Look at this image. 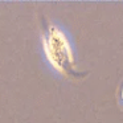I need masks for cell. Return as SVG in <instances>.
<instances>
[{
	"label": "cell",
	"mask_w": 123,
	"mask_h": 123,
	"mask_svg": "<svg viewBox=\"0 0 123 123\" xmlns=\"http://www.w3.org/2000/svg\"><path fill=\"white\" fill-rule=\"evenodd\" d=\"M44 50L50 66L62 75L74 74L75 57L72 41L62 28L50 25L44 38Z\"/></svg>",
	"instance_id": "1"
},
{
	"label": "cell",
	"mask_w": 123,
	"mask_h": 123,
	"mask_svg": "<svg viewBox=\"0 0 123 123\" xmlns=\"http://www.w3.org/2000/svg\"><path fill=\"white\" fill-rule=\"evenodd\" d=\"M122 98H123V89H122Z\"/></svg>",
	"instance_id": "2"
}]
</instances>
